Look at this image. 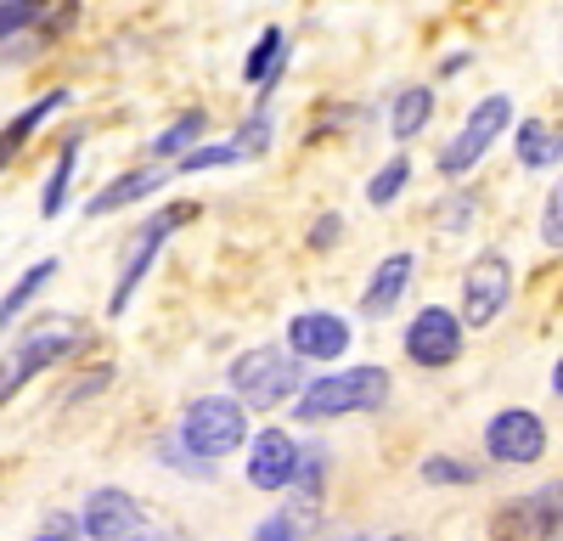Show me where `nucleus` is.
I'll return each mask as SVG.
<instances>
[{
	"label": "nucleus",
	"mask_w": 563,
	"mask_h": 541,
	"mask_svg": "<svg viewBox=\"0 0 563 541\" xmlns=\"http://www.w3.org/2000/svg\"><path fill=\"white\" fill-rule=\"evenodd\" d=\"M231 395H238L243 406H260V412H271V406L294 400L305 389V361L294 350L282 344H260V350H243L238 361H231Z\"/></svg>",
	"instance_id": "nucleus-2"
},
{
	"label": "nucleus",
	"mask_w": 563,
	"mask_h": 541,
	"mask_svg": "<svg viewBox=\"0 0 563 541\" xmlns=\"http://www.w3.org/2000/svg\"><path fill=\"white\" fill-rule=\"evenodd\" d=\"M254 541H294V519H288V514H271V519L254 530Z\"/></svg>",
	"instance_id": "nucleus-31"
},
{
	"label": "nucleus",
	"mask_w": 563,
	"mask_h": 541,
	"mask_svg": "<svg viewBox=\"0 0 563 541\" xmlns=\"http://www.w3.org/2000/svg\"><path fill=\"white\" fill-rule=\"evenodd\" d=\"M288 350L299 361H339L350 350V322L333 310H299L288 322Z\"/></svg>",
	"instance_id": "nucleus-11"
},
{
	"label": "nucleus",
	"mask_w": 563,
	"mask_h": 541,
	"mask_svg": "<svg viewBox=\"0 0 563 541\" xmlns=\"http://www.w3.org/2000/svg\"><path fill=\"white\" fill-rule=\"evenodd\" d=\"M249 440V406L238 395H203L186 406L180 418V445L198 457H231Z\"/></svg>",
	"instance_id": "nucleus-3"
},
{
	"label": "nucleus",
	"mask_w": 563,
	"mask_h": 541,
	"mask_svg": "<svg viewBox=\"0 0 563 541\" xmlns=\"http://www.w3.org/2000/svg\"><path fill=\"white\" fill-rule=\"evenodd\" d=\"M29 541H79V519H68V514H57L52 525H45L40 536H29Z\"/></svg>",
	"instance_id": "nucleus-29"
},
{
	"label": "nucleus",
	"mask_w": 563,
	"mask_h": 541,
	"mask_svg": "<svg viewBox=\"0 0 563 541\" xmlns=\"http://www.w3.org/2000/svg\"><path fill=\"white\" fill-rule=\"evenodd\" d=\"M384 400H389L384 367H344V373H321L316 384H305L294 412L305 423H327V418H350V412H378Z\"/></svg>",
	"instance_id": "nucleus-1"
},
{
	"label": "nucleus",
	"mask_w": 563,
	"mask_h": 541,
	"mask_svg": "<svg viewBox=\"0 0 563 541\" xmlns=\"http://www.w3.org/2000/svg\"><path fill=\"white\" fill-rule=\"evenodd\" d=\"M429 119H434V90H429V85L400 90L395 108H389V130H395V142H417V135L429 130Z\"/></svg>",
	"instance_id": "nucleus-18"
},
{
	"label": "nucleus",
	"mask_w": 563,
	"mask_h": 541,
	"mask_svg": "<svg viewBox=\"0 0 563 541\" xmlns=\"http://www.w3.org/2000/svg\"><path fill=\"white\" fill-rule=\"evenodd\" d=\"M192 214H198L192 203H169V209H158V214L135 232V243H130V254H124V265H119V288H113V299H108V310H113V316H124V310H130V299H135V288H141V283H147V270H153V260H158L164 238L175 232V225H186Z\"/></svg>",
	"instance_id": "nucleus-6"
},
{
	"label": "nucleus",
	"mask_w": 563,
	"mask_h": 541,
	"mask_svg": "<svg viewBox=\"0 0 563 541\" xmlns=\"http://www.w3.org/2000/svg\"><path fill=\"white\" fill-rule=\"evenodd\" d=\"M406 355L417 361V367H451V361L462 355V322L445 310V305H429V310H417V322L406 328Z\"/></svg>",
	"instance_id": "nucleus-8"
},
{
	"label": "nucleus",
	"mask_w": 563,
	"mask_h": 541,
	"mask_svg": "<svg viewBox=\"0 0 563 541\" xmlns=\"http://www.w3.org/2000/svg\"><path fill=\"white\" fill-rule=\"evenodd\" d=\"M422 479H429V485H474L479 468H467L456 457H429V463H422Z\"/></svg>",
	"instance_id": "nucleus-26"
},
{
	"label": "nucleus",
	"mask_w": 563,
	"mask_h": 541,
	"mask_svg": "<svg viewBox=\"0 0 563 541\" xmlns=\"http://www.w3.org/2000/svg\"><path fill=\"white\" fill-rule=\"evenodd\" d=\"M541 243H547V249L563 243V192H558V187H552V198H547V209H541Z\"/></svg>",
	"instance_id": "nucleus-28"
},
{
	"label": "nucleus",
	"mask_w": 563,
	"mask_h": 541,
	"mask_svg": "<svg viewBox=\"0 0 563 541\" xmlns=\"http://www.w3.org/2000/svg\"><path fill=\"white\" fill-rule=\"evenodd\" d=\"M519 164H525V169H552V164H558V130H552L547 119L519 124Z\"/></svg>",
	"instance_id": "nucleus-20"
},
{
	"label": "nucleus",
	"mask_w": 563,
	"mask_h": 541,
	"mask_svg": "<svg viewBox=\"0 0 563 541\" xmlns=\"http://www.w3.org/2000/svg\"><path fill=\"white\" fill-rule=\"evenodd\" d=\"M339 232H344V220H339V214H321V220L310 225V249H327V243H339Z\"/></svg>",
	"instance_id": "nucleus-30"
},
{
	"label": "nucleus",
	"mask_w": 563,
	"mask_h": 541,
	"mask_svg": "<svg viewBox=\"0 0 563 541\" xmlns=\"http://www.w3.org/2000/svg\"><path fill=\"white\" fill-rule=\"evenodd\" d=\"M372 541H406V536H372Z\"/></svg>",
	"instance_id": "nucleus-33"
},
{
	"label": "nucleus",
	"mask_w": 563,
	"mask_h": 541,
	"mask_svg": "<svg viewBox=\"0 0 563 541\" xmlns=\"http://www.w3.org/2000/svg\"><path fill=\"white\" fill-rule=\"evenodd\" d=\"M79 530H85L90 541H124V536L141 530V503H135L130 490H119V485H102V490L85 496Z\"/></svg>",
	"instance_id": "nucleus-10"
},
{
	"label": "nucleus",
	"mask_w": 563,
	"mask_h": 541,
	"mask_svg": "<svg viewBox=\"0 0 563 541\" xmlns=\"http://www.w3.org/2000/svg\"><path fill=\"white\" fill-rule=\"evenodd\" d=\"M299 440L282 434V429H265L254 434V451H249V485L254 490H288L294 474H299Z\"/></svg>",
	"instance_id": "nucleus-12"
},
{
	"label": "nucleus",
	"mask_w": 563,
	"mask_h": 541,
	"mask_svg": "<svg viewBox=\"0 0 563 541\" xmlns=\"http://www.w3.org/2000/svg\"><path fill=\"white\" fill-rule=\"evenodd\" d=\"M282 68H288V40H282V29H265L254 40V52L243 63V79L260 85V97H271V90L282 85Z\"/></svg>",
	"instance_id": "nucleus-17"
},
{
	"label": "nucleus",
	"mask_w": 563,
	"mask_h": 541,
	"mask_svg": "<svg viewBox=\"0 0 563 541\" xmlns=\"http://www.w3.org/2000/svg\"><path fill=\"white\" fill-rule=\"evenodd\" d=\"M406 180H411V164H406V158H389L378 175L366 180V203H378V209H384V203H395Z\"/></svg>",
	"instance_id": "nucleus-23"
},
{
	"label": "nucleus",
	"mask_w": 563,
	"mask_h": 541,
	"mask_svg": "<svg viewBox=\"0 0 563 541\" xmlns=\"http://www.w3.org/2000/svg\"><path fill=\"white\" fill-rule=\"evenodd\" d=\"M507 124H512V97H485V102H474V113L462 119V130L451 135V147L440 153V169H445V175H467V169L490 153L496 135H507Z\"/></svg>",
	"instance_id": "nucleus-7"
},
{
	"label": "nucleus",
	"mask_w": 563,
	"mask_h": 541,
	"mask_svg": "<svg viewBox=\"0 0 563 541\" xmlns=\"http://www.w3.org/2000/svg\"><path fill=\"white\" fill-rule=\"evenodd\" d=\"M52 277H57V260H34V265L23 270V277H18V288H12L7 299H0V333L12 328V316H18V310H23V305H29V299H34L45 283H52Z\"/></svg>",
	"instance_id": "nucleus-21"
},
{
	"label": "nucleus",
	"mask_w": 563,
	"mask_h": 541,
	"mask_svg": "<svg viewBox=\"0 0 563 541\" xmlns=\"http://www.w3.org/2000/svg\"><path fill=\"white\" fill-rule=\"evenodd\" d=\"M45 12V0H0V40H12L18 29H29Z\"/></svg>",
	"instance_id": "nucleus-27"
},
{
	"label": "nucleus",
	"mask_w": 563,
	"mask_h": 541,
	"mask_svg": "<svg viewBox=\"0 0 563 541\" xmlns=\"http://www.w3.org/2000/svg\"><path fill=\"white\" fill-rule=\"evenodd\" d=\"M175 164H180V175H198V169H220V164H243V153L231 142H209V147H186Z\"/></svg>",
	"instance_id": "nucleus-24"
},
{
	"label": "nucleus",
	"mask_w": 563,
	"mask_h": 541,
	"mask_svg": "<svg viewBox=\"0 0 563 541\" xmlns=\"http://www.w3.org/2000/svg\"><path fill=\"white\" fill-rule=\"evenodd\" d=\"M74 164H79V142H63V158L52 169V180H45V198H40V214L57 220L63 203H68V180H74Z\"/></svg>",
	"instance_id": "nucleus-22"
},
{
	"label": "nucleus",
	"mask_w": 563,
	"mask_h": 541,
	"mask_svg": "<svg viewBox=\"0 0 563 541\" xmlns=\"http://www.w3.org/2000/svg\"><path fill=\"white\" fill-rule=\"evenodd\" d=\"M411 277H417V260H411V254H389L378 270H372V283H366V294H361V316H389V310L406 299Z\"/></svg>",
	"instance_id": "nucleus-14"
},
{
	"label": "nucleus",
	"mask_w": 563,
	"mask_h": 541,
	"mask_svg": "<svg viewBox=\"0 0 563 541\" xmlns=\"http://www.w3.org/2000/svg\"><path fill=\"white\" fill-rule=\"evenodd\" d=\"M485 451L496 463H541L547 451V423L536 412H525V406H512V412H496L485 423Z\"/></svg>",
	"instance_id": "nucleus-9"
},
{
	"label": "nucleus",
	"mask_w": 563,
	"mask_h": 541,
	"mask_svg": "<svg viewBox=\"0 0 563 541\" xmlns=\"http://www.w3.org/2000/svg\"><path fill=\"white\" fill-rule=\"evenodd\" d=\"M231 147H238L243 158H260V153L271 147V113L260 108V113H254V119H249V124H243L238 135H231Z\"/></svg>",
	"instance_id": "nucleus-25"
},
{
	"label": "nucleus",
	"mask_w": 563,
	"mask_h": 541,
	"mask_svg": "<svg viewBox=\"0 0 563 541\" xmlns=\"http://www.w3.org/2000/svg\"><path fill=\"white\" fill-rule=\"evenodd\" d=\"M507 294H512V260L501 249H485L474 254V265L462 270V328H490L496 316L507 310Z\"/></svg>",
	"instance_id": "nucleus-4"
},
{
	"label": "nucleus",
	"mask_w": 563,
	"mask_h": 541,
	"mask_svg": "<svg viewBox=\"0 0 563 541\" xmlns=\"http://www.w3.org/2000/svg\"><path fill=\"white\" fill-rule=\"evenodd\" d=\"M74 97H68V90H45V97H34L7 130H0V169H7V158H18L23 147H29V135L45 124V119H52V113H63Z\"/></svg>",
	"instance_id": "nucleus-15"
},
{
	"label": "nucleus",
	"mask_w": 563,
	"mask_h": 541,
	"mask_svg": "<svg viewBox=\"0 0 563 541\" xmlns=\"http://www.w3.org/2000/svg\"><path fill=\"white\" fill-rule=\"evenodd\" d=\"M158 187H164V169H130V175L108 180V187L85 203V214H113V209H130V203H141V198L158 192Z\"/></svg>",
	"instance_id": "nucleus-16"
},
{
	"label": "nucleus",
	"mask_w": 563,
	"mask_h": 541,
	"mask_svg": "<svg viewBox=\"0 0 563 541\" xmlns=\"http://www.w3.org/2000/svg\"><path fill=\"white\" fill-rule=\"evenodd\" d=\"M124 541H169V536H158V530H135V536H124Z\"/></svg>",
	"instance_id": "nucleus-32"
},
{
	"label": "nucleus",
	"mask_w": 563,
	"mask_h": 541,
	"mask_svg": "<svg viewBox=\"0 0 563 541\" xmlns=\"http://www.w3.org/2000/svg\"><path fill=\"white\" fill-rule=\"evenodd\" d=\"M496 536L501 541H558V485H541L525 503L496 514Z\"/></svg>",
	"instance_id": "nucleus-13"
},
{
	"label": "nucleus",
	"mask_w": 563,
	"mask_h": 541,
	"mask_svg": "<svg viewBox=\"0 0 563 541\" xmlns=\"http://www.w3.org/2000/svg\"><path fill=\"white\" fill-rule=\"evenodd\" d=\"M203 124H209V113H203V108H192V113H180V119H175L169 130H158V135H153V147H147V153H153V158H180L186 147H198V135H203Z\"/></svg>",
	"instance_id": "nucleus-19"
},
{
	"label": "nucleus",
	"mask_w": 563,
	"mask_h": 541,
	"mask_svg": "<svg viewBox=\"0 0 563 541\" xmlns=\"http://www.w3.org/2000/svg\"><path fill=\"white\" fill-rule=\"evenodd\" d=\"M74 344H79V328L74 322H45L40 333H29L7 361H0V406H7L12 395H23L29 378H40L45 367H57L63 355H74Z\"/></svg>",
	"instance_id": "nucleus-5"
}]
</instances>
